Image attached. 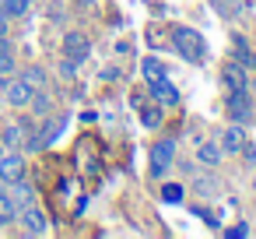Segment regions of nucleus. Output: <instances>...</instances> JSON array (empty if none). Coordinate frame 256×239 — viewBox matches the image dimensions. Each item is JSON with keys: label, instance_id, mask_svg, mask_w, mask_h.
I'll return each instance as SVG.
<instances>
[{"label": "nucleus", "instance_id": "obj_1", "mask_svg": "<svg viewBox=\"0 0 256 239\" xmlns=\"http://www.w3.org/2000/svg\"><path fill=\"white\" fill-rule=\"evenodd\" d=\"M172 46H176V53H179L186 64H204V60H207V43H204V36H200L196 29H190V25H176V29H172Z\"/></svg>", "mask_w": 256, "mask_h": 239}, {"label": "nucleus", "instance_id": "obj_2", "mask_svg": "<svg viewBox=\"0 0 256 239\" xmlns=\"http://www.w3.org/2000/svg\"><path fill=\"white\" fill-rule=\"evenodd\" d=\"M148 165H151V176H154V179H162V176L176 165V141H172V137L154 141V144H151V151H148Z\"/></svg>", "mask_w": 256, "mask_h": 239}, {"label": "nucleus", "instance_id": "obj_3", "mask_svg": "<svg viewBox=\"0 0 256 239\" xmlns=\"http://www.w3.org/2000/svg\"><path fill=\"white\" fill-rule=\"evenodd\" d=\"M25 176V151H8L0 155V186H11L14 179Z\"/></svg>", "mask_w": 256, "mask_h": 239}, {"label": "nucleus", "instance_id": "obj_4", "mask_svg": "<svg viewBox=\"0 0 256 239\" xmlns=\"http://www.w3.org/2000/svg\"><path fill=\"white\" fill-rule=\"evenodd\" d=\"M228 120L232 123H249L252 120V99H249V88L246 92H228Z\"/></svg>", "mask_w": 256, "mask_h": 239}, {"label": "nucleus", "instance_id": "obj_5", "mask_svg": "<svg viewBox=\"0 0 256 239\" xmlns=\"http://www.w3.org/2000/svg\"><path fill=\"white\" fill-rule=\"evenodd\" d=\"M32 85L25 81V78H4V99H8V106H14V109H25L28 106V99H32Z\"/></svg>", "mask_w": 256, "mask_h": 239}, {"label": "nucleus", "instance_id": "obj_6", "mask_svg": "<svg viewBox=\"0 0 256 239\" xmlns=\"http://www.w3.org/2000/svg\"><path fill=\"white\" fill-rule=\"evenodd\" d=\"M88 53H92L88 36H81V32H64V57H67V60L84 64V60H88Z\"/></svg>", "mask_w": 256, "mask_h": 239}, {"label": "nucleus", "instance_id": "obj_7", "mask_svg": "<svg viewBox=\"0 0 256 239\" xmlns=\"http://www.w3.org/2000/svg\"><path fill=\"white\" fill-rule=\"evenodd\" d=\"M18 221L25 225V232H28V235H46V228H50L46 214H42L36 204H25V207L18 211Z\"/></svg>", "mask_w": 256, "mask_h": 239}, {"label": "nucleus", "instance_id": "obj_8", "mask_svg": "<svg viewBox=\"0 0 256 239\" xmlns=\"http://www.w3.org/2000/svg\"><path fill=\"white\" fill-rule=\"evenodd\" d=\"M148 95H151L154 102H162V106H176V102H179V92H176V85H172L168 78H151V81H148Z\"/></svg>", "mask_w": 256, "mask_h": 239}, {"label": "nucleus", "instance_id": "obj_9", "mask_svg": "<svg viewBox=\"0 0 256 239\" xmlns=\"http://www.w3.org/2000/svg\"><path fill=\"white\" fill-rule=\"evenodd\" d=\"M28 130H32L28 120H14V123H8V130H0V144L8 151H22V141H25Z\"/></svg>", "mask_w": 256, "mask_h": 239}, {"label": "nucleus", "instance_id": "obj_10", "mask_svg": "<svg viewBox=\"0 0 256 239\" xmlns=\"http://www.w3.org/2000/svg\"><path fill=\"white\" fill-rule=\"evenodd\" d=\"M221 155H238L242 148H246V134H242V123H232L224 134H221Z\"/></svg>", "mask_w": 256, "mask_h": 239}, {"label": "nucleus", "instance_id": "obj_11", "mask_svg": "<svg viewBox=\"0 0 256 239\" xmlns=\"http://www.w3.org/2000/svg\"><path fill=\"white\" fill-rule=\"evenodd\" d=\"M221 81H224L228 92H246V88H249V81H246V67H242V64H224Z\"/></svg>", "mask_w": 256, "mask_h": 239}, {"label": "nucleus", "instance_id": "obj_12", "mask_svg": "<svg viewBox=\"0 0 256 239\" xmlns=\"http://www.w3.org/2000/svg\"><path fill=\"white\" fill-rule=\"evenodd\" d=\"M64 127H67V116H50V120L39 127V141H42V148H50V144L64 134Z\"/></svg>", "mask_w": 256, "mask_h": 239}, {"label": "nucleus", "instance_id": "obj_13", "mask_svg": "<svg viewBox=\"0 0 256 239\" xmlns=\"http://www.w3.org/2000/svg\"><path fill=\"white\" fill-rule=\"evenodd\" d=\"M18 200L11 197V190L8 186H0V225H11V221H18Z\"/></svg>", "mask_w": 256, "mask_h": 239}, {"label": "nucleus", "instance_id": "obj_14", "mask_svg": "<svg viewBox=\"0 0 256 239\" xmlns=\"http://www.w3.org/2000/svg\"><path fill=\"white\" fill-rule=\"evenodd\" d=\"M196 162L207 165V169L218 165V162H221V144H214V141H200V144H196Z\"/></svg>", "mask_w": 256, "mask_h": 239}, {"label": "nucleus", "instance_id": "obj_15", "mask_svg": "<svg viewBox=\"0 0 256 239\" xmlns=\"http://www.w3.org/2000/svg\"><path fill=\"white\" fill-rule=\"evenodd\" d=\"M232 46H235V53H232V57H235V64H242V67H249V64L256 60V57H252V50H249V43H246V39H242L238 32L232 36Z\"/></svg>", "mask_w": 256, "mask_h": 239}, {"label": "nucleus", "instance_id": "obj_16", "mask_svg": "<svg viewBox=\"0 0 256 239\" xmlns=\"http://www.w3.org/2000/svg\"><path fill=\"white\" fill-rule=\"evenodd\" d=\"M0 15H4V18H22V15H28V0H0Z\"/></svg>", "mask_w": 256, "mask_h": 239}, {"label": "nucleus", "instance_id": "obj_17", "mask_svg": "<svg viewBox=\"0 0 256 239\" xmlns=\"http://www.w3.org/2000/svg\"><path fill=\"white\" fill-rule=\"evenodd\" d=\"M28 106H32V113H36V116H50V106H53V102H50V95H46L42 88H36V92H32V99H28Z\"/></svg>", "mask_w": 256, "mask_h": 239}, {"label": "nucleus", "instance_id": "obj_18", "mask_svg": "<svg viewBox=\"0 0 256 239\" xmlns=\"http://www.w3.org/2000/svg\"><path fill=\"white\" fill-rule=\"evenodd\" d=\"M140 71H144L148 81H151V78H165V64H162L158 57H148V60L140 64Z\"/></svg>", "mask_w": 256, "mask_h": 239}, {"label": "nucleus", "instance_id": "obj_19", "mask_svg": "<svg viewBox=\"0 0 256 239\" xmlns=\"http://www.w3.org/2000/svg\"><path fill=\"white\" fill-rule=\"evenodd\" d=\"M22 78H25L32 88H46V71H42V67H25Z\"/></svg>", "mask_w": 256, "mask_h": 239}, {"label": "nucleus", "instance_id": "obj_20", "mask_svg": "<svg viewBox=\"0 0 256 239\" xmlns=\"http://www.w3.org/2000/svg\"><path fill=\"white\" fill-rule=\"evenodd\" d=\"M182 193H186V190H182L179 183H165V186H162V200H165V204H182Z\"/></svg>", "mask_w": 256, "mask_h": 239}, {"label": "nucleus", "instance_id": "obj_21", "mask_svg": "<svg viewBox=\"0 0 256 239\" xmlns=\"http://www.w3.org/2000/svg\"><path fill=\"white\" fill-rule=\"evenodd\" d=\"M0 74H14V57H11V50H4V53H0Z\"/></svg>", "mask_w": 256, "mask_h": 239}, {"label": "nucleus", "instance_id": "obj_22", "mask_svg": "<svg viewBox=\"0 0 256 239\" xmlns=\"http://www.w3.org/2000/svg\"><path fill=\"white\" fill-rule=\"evenodd\" d=\"M140 120H144V127H151V130H154V127L162 123V113H158V109H144V113H140Z\"/></svg>", "mask_w": 256, "mask_h": 239}, {"label": "nucleus", "instance_id": "obj_23", "mask_svg": "<svg viewBox=\"0 0 256 239\" xmlns=\"http://www.w3.org/2000/svg\"><path fill=\"white\" fill-rule=\"evenodd\" d=\"M74 71H78V64L64 57V60H60V78H74Z\"/></svg>", "mask_w": 256, "mask_h": 239}, {"label": "nucleus", "instance_id": "obj_24", "mask_svg": "<svg viewBox=\"0 0 256 239\" xmlns=\"http://www.w3.org/2000/svg\"><path fill=\"white\" fill-rule=\"evenodd\" d=\"M224 235H228V239H246V235H249V225H235V228H228Z\"/></svg>", "mask_w": 256, "mask_h": 239}, {"label": "nucleus", "instance_id": "obj_25", "mask_svg": "<svg viewBox=\"0 0 256 239\" xmlns=\"http://www.w3.org/2000/svg\"><path fill=\"white\" fill-rule=\"evenodd\" d=\"M0 36H8V18L0 15Z\"/></svg>", "mask_w": 256, "mask_h": 239}, {"label": "nucleus", "instance_id": "obj_26", "mask_svg": "<svg viewBox=\"0 0 256 239\" xmlns=\"http://www.w3.org/2000/svg\"><path fill=\"white\" fill-rule=\"evenodd\" d=\"M0 95H4V74H0Z\"/></svg>", "mask_w": 256, "mask_h": 239}, {"label": "nucleus", "instance_id": "obj_27", "mask_svg": "<svg viewBox=\"0 0 256 239\" xmlns=\"http://www.w3.org/2000/svg\"><path fill=\"white\" fill-rule=\"evenodd\" d=\"M0 155H4V144H0Z\"/></svg>", "mask_w": 256, "mask_h": 239}]
</instances>
